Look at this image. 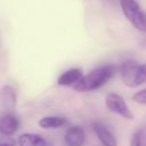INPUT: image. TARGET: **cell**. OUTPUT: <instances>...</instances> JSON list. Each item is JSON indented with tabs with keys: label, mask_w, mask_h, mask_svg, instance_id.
Listing matches in <instances>:
<instances>
[{
	"label": "cell",
	"mask_w": 146,
	"mask_h": 146,
	"mask_svg": "<svg viewBox=\"0 0 146 146\" xmlns=\"http://www.w3.org/2000/svg\"><path fill=\"white\" fill-rule=\"evenodd\" d=\"M116 67L113 65H103L99 66L88 74L83 75L81 80L73 87V89L78 92H88L99 89L104 84H106L115 74Z\"/></svg>",
	"instance_id": "1"
},
{
	"label": "cell",
	"mask_w": 146,
	"mask_h": 146,
	"mask_svg": "<svg viewBox=\"0 0 146 146\" xmlns=\"http://www.w3.org/2000/svg\"><path fill=\"white\" fill-rule=\"evenodd\" d=\"M120 73L123 83L129 88H137L146 83V63L138 64L127 60L120 66Z\"/></svg>",
	"instance_id": "2"
},
{
	"label": "cell",
	"mask_w": 146,
	"mask_h": 146,
	"mask_svg": "<svg viewBox=\"0 0 146 146\" xmlns=\"http://www.w3.org/2000/svg\"><path fill=\"white\" fill-rule=\"evenodd\" d=\"M121 10L129 23L139 32L146 33V11L136 0H119Z\"/></svg>",
	"instance_id": "3"
},
{
	"label": "cell",
	"mask_w": 146,
	"mask_h": 146,
	"mask_svg": "<svg viewBox=\"0 0 146 146\" xmlns=\"http://www.w3.org/2000/svg\"><path fill=\"white\" fill-rule=\"evenodd\" d=\"M105 105H106V107H107L108 111H111L112 113H115V114L120 115L123 119L131 120L133 117L132 112L130 111L127 102L119 94H115V92L107 94L106 97H105Z\"/></svg>",
	"instance_id": "4"
},
{
	"label": "cell",
	"mask_w": 146,
	"mask_h": 146,
	"mask_svg": "<svg viewBox=\"0 0 146 146\" xmlns=\"http://www.w3.org/2000/svg\"><path fill=\"white\" fill-rule=\"evenodd\" d=\"M92 130L95 135L97 136L98 140L103 144V146H117V140L114 137V135L108 130V128L100 123V122H94L92 123Z\"/></svg>",
	"instance_id": "5"
},
{
	"label": "cell",
	"mask_w": 146,
	"mask_h": 146,
	"mask_svg": "<svg viewBox=\"0 0 146 146\" xmlns=\"http://www.w3.org/2000/svg\"><path fill=\"white\" fill-rule=\"evenodd\" d=\"M19 127V120L16 115L7 113L0 116V135L13 136Z\"/></svg>",
	"instance_id": "6"
},
{
	"label": "cell",
	"mask_w": 146,
	"mask_h": 146,
	"mask_svg": "<svg viewBox=\"0 0 146 146\" xmlns=\"http://www.w3.org/2000/svg\"><path fill=\"white\" fill-rule=\"evenodd\" d=\"M64 140L66 146H83L86 141V132L80 125H73L66 130Z\"/></svg>",
	"instance_id": "7"
},
{
	"label": "cell",
	"mask_w": 146,
	"mask_h": 146,
	"mask_svg": "<svg viewBox=\"0 0 146 146\" xmlns=\"http://www.w3.org/2000/svg\"><path fill=\"white\" fill-rule=\"evenodd\" d=\"M82 76V71L78 67H73L59 75V78L57 79V84L64 87H74L81 80Z\"/></svg>",
	"instance_id": "8"
},
{
	"label": "cell",
	"mask_w": 146,
	"mask_h": 146,
	"mask_svg": "<svg viewBox=\"0 0 146 146\" xmlns=\"http://www.w3.org/2000/svg\"><path fill=\"white\" fill-rule=\"evenodd\" d=\"M16 91L15 89L6 84L0 89V102L6 110H13L16 106Z\"/></svg>",
	"instance_id": "9"
},
{
	"label": "cell",
	"mask_w": 146,
	"mask_h": 146,
	"mask_svg": "<svg viewBox=\"0 0 146 146\" xmlns=\"http://www.w3.org/2000/svg\"><path fill=\"white\" fill-rule=\"evenodd\" d=\"M18 146H48V143L40 135L23 133L18 137Z\"/></svg>",
	"instance_id": "10"
},
{
	"label": "cell",
	"mask_w": 146,
	"mask_h": 146,
	"mask_svg": "<svg viewBox=\"0 0 146 146\" xmlns=\"http://www.w3.org/2000/svg\"><path fill=\"white\" fill-rule=\"evenodd\" d=\"M66 123V119L63 116H44L39 120V127L43 129H57Z\"/></svg>",
	"instance_id": "11"
},
{
	"label": "cell",
	"mask_w": 146,
	"mask_h": 146,
	"mask_svg": "<svg viewBox=\"0 0 146 146\" xmlns=\"http://www.w3.org/2000/svg\"><path fill=\"white\" fill-rule=\"evenodd\" d=\"M130 146H146V124L138 128L130 138Z\"/></svg>",
	"instance_id": "12"
},
{
	"label": "cell",
	"mask_w": 146,
	"mask_h": 146,
	"mask_svg": "<svg viewBox=\"0 0 146 146\" xmlns=\"http://www.w3.org/2000/svg\"><path fill=\"white\" fill-rule=\"evenodd\" d=\"M132 100L137 104H141V105H146V88L141 89L139 91H137L136 94H133L132 96Z\"/></svg>",
	"instance_id": "13"
},
{
	"label": "cell",
	"mask_w": 146,
	"mask_h": 146,
	"mask_svg": "<svg viewBox=\"0 0 146 146\" xmlns=\"http://www.w3.org/2000/svg\"><path fill=\"white\" fill-rule=\"evenodd\" d=\"M0 146H16V141L11 136H1L0 135Z\"/></svg>",
	"instance_id": "14"
}]
</instances>
